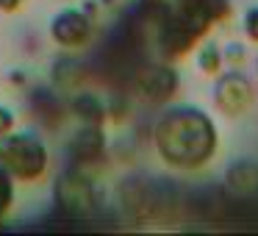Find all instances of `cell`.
<instances>
[{
    "label": "cell",
    "instance_id": "obj_1",
    "mask_svg": "<svg viewBox=\"0 0 258 236\" xmlns=\"http://www.w3.org/2000/svg\"><path fill=\"white\" fill-rule=\"evenodd\" d=\"M156 145L172 167H200L217 150V128L200 108L175 106L158 120Z\"/></svg>",
    "mask_w": 258,
    "mask_h": 236
},
{
    "label": "cell",
    "instance_id": "obj_2",
    "mask_svg": "<svg viewBox=\"0 0 258 236\" xmlns=\"http://www.w3.org/2000/svg\"><path fill=\"white\" fill-rule=\"evenodd\" d=\"M142 12L158 25L164 56H180L214 23L208 0H142Z\"/></svg>",
    "mask_w": 258,
    "mask_h": 236
},
{
    "label": "cell",
    "instance_id": "obj_3",
    "mask_svg": "<svg viewBox=\"0 0 258 236\" xmlns=\"http://www.w3.org/2000/svg\"><path fill=\"white\" fill-rule=\"evenodd\" d=\"M0 167L17 178H39L47 167V150L34 134H0Z\"/></svg>",
    "mask_w": 258,
    "mask_h": 236
},
{
    "label": "cell",
    "instance_id": "obj_4",
    "mask_svg": "<svg viewBox=\"0 0 258 236\" xmlns=\"http://www.w3.org/2000/svg\"><path fill=\"white\" fill-rule=\"evenodd\" d=\"M214 100L225 114H241L252 103V84L241 73H228L214 86Z\"/></svg>",
    "mask_w": 258,
    "mask_h": 236
},
{
    "label": "cell",
    "instance_id": "obj_5",
    "mask_svg": "<svg viewBox=\"0 0 258 236\" xmlns=\"http://www.w3.org/2000/svg\"><path fill=\"white\" fill-rule=\"evenodd\" d=\"M58 206L73 217H84L95 208V192L81 175H64L56 186Z\"/></svg>",
    "mask_w": 258,
    "mask_h": 236
},
{
    "label": "cell",
    "instance_id": "obj_6",
    "mask_svg": "<svg viewBox=\"0 0 258 236\" xmlns=\"http://www.w3.org/2000/svg\"><path fill=\"white\" fill-rule=\"evenodd\" d=\"M50 34L58 45H67V47H75V45H84L89 39V17L84 12H75V9H67L61 12L50 25Z\"/></svg>",
    "mask_w": 258,
    "mask_h": 236
},
{
    "label": "cell",
    "instance_id": "obj_7",
    "mask_svg": "<svg viewBox=\"0 0 258 236\" xmlns=\"http://www.w3.org/2000/svg\"><path fill=\"white\" fill-rule=\"evenodd\" d=\"M139 84H142V92H145L150 100L164 103V100H169V97L175 95V89H178V75H175L169 67L158 64V67H150L145 75H142Z\"/></svg>",
    "mask_w": 258,
    "mask_h": 236
},
{
    "label": "cell",
    "instance_id": "obj_8",
    "mask_svg": "<svg viewBox=\"0 0 258 236\" xmlns=\"http://www.w3.org/2000/svg\"><path fill=\"white\" fill-rule=\"evenodd\" d=\"M73 156L78 161H92L103 153V134L97 128H84L78 136L73 139Z\"/></svg>",
    "mask_w": 258,
    "mask_h": 236
},
{
    "label": "cell",
    "instance_id": "obj_9",
    "mask_svg": "<svg viewBox=\"0 0 258 236\" xmlns=\"http://www.w3.org/2000/svg\"><path fill=\"white\" fill-rule=\"evenodd\" d=\"M197 64H200L203 73L214 75L219 67H222V50H219L214 42H206V45H203V50H200V56H197Z\"/></svg>",
    "mask_w": 258,
    "mask_h": 236
},
{
    "label": "cell",
    "instance_id": "obj_10",
    "mask_svg": "<svg viewBox=\"0 0 258 236\" xmlns=\"http://www.w3.org/2000/svg\"><path fill=\"white\" fill-rule=\"evenodd\" d=\"M9 203H12V178H9L6 169L0 167V214L9 208Z\"/></svg>",
    "mask_w": 258,
    "mask_h": 236
},
{
    "label": "cell",
    "instance_id": "obj_11",
    "mask_svg": "<svg viewBox=\"0 0 258 236\" xmlns=\"http://www.w3.org/2000/svg\"><path fill=\"white\" fill-rule=\"evenodd\" d=\"M208 9H211L214 23H217V20H225L230 14V0H208Z\"/></svg>",
    "mask_w": 258,
    "mask_h": 236
},
{
    "label": "cell",
    "instance_id": "obj_12",
    "mask_svg": "<svg viewBox=\"0 0 258 236\" xmlns=\"http://www.w3.org/2000/svg\"><path fill=\"white\" fill-rule=\"evenodd\" d=\"M244 31H247V36H250V39L258 42V6L247 12V17H244Z\"/></svg>",
    "mask_w": 258,
    "mask_h": 236
},
{
    "label": "cell",
    "instance_id": "obj_13",
    "mask_svg": "<svg viewBox=\"0 0 258 236\" xmlns=\"http://www.w3.org/2000/svg\"><path fill=\"white\" fill-rule=\"evenodd\" d=\"M222 58H228V62H233V64H241L244 62V47L241 45H228L225 53H222Z\"/></svg>",
    "mask_w": 258,
    "mask_h": 236
},
{
    "label": "cell",
    "instance_id": "obj_14",
    "mask_svg": "<svg viewBox=\"0 0 258 236\" xmlns=\"http://www.w3.org/2000/svg\"><path fill=\"white\" fill-rule=\"evenodd\" d=\"M12 128H14V114L0 106V134H9Z\"/></svg>",
    "mask_w": 258,
    "mask_h": 236
},
{
    "label": "cell",
    "instance_id": "obj_15",
    "mask_svg": "<svg viewBox=\"0 0 258 236\" xmlns=\"http://www.w3.org/2000/svg\"><path fill=\"white\" fill-rule=\"evenodd\" d=\"M20 3L23 0H0V9L3 12H14V9H20Z\"/></svg>",
    "mask_w": 258,
    "mask_h": 236
}]
</instances>
